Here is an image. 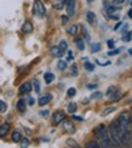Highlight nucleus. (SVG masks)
Here are the masks:
<instances>
[{"instance_id": "nucleus-1", "label": "nucleus", "mask_w": 132, "mask_h": 148, "mask_svg": "<svg viewBox=\"0 0 132 148\" xmlns=\"http://www.w3.org/2000/svg\"><path fill=\"white\" fill-rule=\"evenodd\" d=\"M95 135L99 138L101 143H102V147H105V148H110V147H115L116 145H114V142L111 141L110 136L107 129L104 127V125H99L98 127L95 129Z\"/></svg>"}, {"instance_id": "nucleus-2", "label": "nucleus", "mask_w": 132, "mask_h": 148, "mask_svg": "<svg viewBox=\"0 0 132 148\" xmlns=\"http://www.w3.org/2000/svg\"><path fill=\"white\" fill-rule=\"evenodd\" d=\"M108 134H109L111 141H113V142H114L116 146H122V143H121V137H120V132H119V129H118V126H116V124H115V120L110 124Z\"/></svg>"}, {"instance_id": "nucleus-3", "label": "nucleus", "mask_w": 132, "mask_h": 148, "mask_svg": "<svg viewBox=\"0 0 132 148\" xmlns=\"http://www.w3.org/2000/svg\"><path fill=\"white\" fill-rule=\"evenodd\" d=\"M33 14L35 16H38V17H42L44 15L46 14V9H45V6H44L42 1H40V0H35V1H34Z\"/></svg>"}, {"instance_id": "nucleus-4", "label": "nucleus", "mask_w": 132, "mask_h": 148, "mask_svg": "<svg viewBox=\"0 0 132 148\" xmlns=\"http://www.w3.org/2000/svg\"><path fill=\"white\" fill-rule=\"evenodd\" d=\"M64 119H66V114H64V112H62V110H57V112H55L52 115V121L55 125H60Z\"/></svg>"}, {"instance_id": "nucleus-5", "label": "nucleus", "mask_w": 132, "mask_h": 148, "mask_svg": "<svg viewBox=\"0 0 132 148\" xmlns=\"http://www.w3.org/2000/svg\"><path fill=\"white\" fill-rule=\"evenodd\" d=\"M66 9H67L69 18L73 17L74 14H75V0H67L66 1Z\"/></svg>"}, {"instance_id": "nucleus-6", "label": "nucleus", "mask_w": 132, "mask_h": 148, "mask_svg": "<svg viewBox=\"0 0 132 148\" xmlns=\"http://www.w3.org/2000/svg\"><path fill=\"white\" fill-rule=\"evenodd\" d=\"M63 129L68 132V134H74L75 132V126H74V123L73 121H69V120H63Z\"/></svg>"}, {"instance_id": "nucleus-7", "label": "nucleus", "mask_w": 132, "mask_h": 148, "mask_svg": "<svg viewBox=\"0 0 132 148\" xmlns=\"http://www.w3.org/2000/svg\"><path fill=\"white\" fill-rule=\"evenodd\" d=\"M32 88H33V84L30 83H24L20 86V90H18V94L20 95H24V94H28V92L32 91Z\"/></svg>"}, {"instance_id": "nucleus-8", "label": "nucleus", "mask_w": 132, "mask_h": 148, "mask_svg": "<svg viewBox=\"0 0 132 148\" xmlns=\"http://www.w3.org/2000/svg\"><path fill=\"white\" fill-rule=\"evenodd\" d=\"M33 29H34V27H33V24H32V22H29V21H26L23 24H22V32L23 33H26V34H30L33 32Z\"/></svg>"}, {"instance_id": "nucleus-9", "label": "nucleus", "mask_w": 132, "mask_h": 148, "mask_svg": "<svg viewBox=\"0 0 132 148\" xmlns=\"http://www.w3.org/2000/svg\"><path fill=\"white\" fill-rule=\"evenodd\" d=\"M51 100H52V96L50 95V94L44 95V96H41V97L39 98V106H40V107H44L45 104H47Z\"/></svg>"}, {"instance_id": "nucleus-10", "label": "nucleus", "mask_w": 132, "mask_h": 148, "mask_svg": "<svg viewBox=\"0 0 132 148\" xmlns=\"http://www.w3.org/2000/svg\"><path fill=\"white\" fill-rule=\"evenodd\" d=\"M51 53L53 57H57V58H61L63 56V51L60 49V46H52L51 47Z\"/></svg>"}, {"instance_id": "nucleus-11", "label": "nucleus", "mask_w": 132, "mask_h": 148, "mask_svg": "<svg viewBox=\"0 0 132 148\" xmlns=\"http://www.w3.org/2000/svg\"><path fill=\"white\" fill-rule=\"evenodd\" d=\"M26 109H27V103H26V101L24 100H18V102H17V110L20 113H24L26 112Z\"/></svg>"}, {"instance_id": "nucleus-12", "label": "nucleus", "mask_w": 132, "mask_h": 148, "mask_svg": "<svg viewBox=\"0 0 132 148\" xmlns=\"http://www.w3.org/2000/svg\"><path fill=\"white\" fill-rule=\"evenodd\" d=\"M86 20H87V22H89V24H91V26H92V24L96 23L97 18H96V15L93 14L92 11H89V12L86 14Z\"/></svg>"}, {"instance_id": "nucleus-13", "label": "nucleus", "mask_w": 132, "mask_h": 148, "mask_svg": "<svg viewBox=\"0 0 132 148\" xmlns=\"http://www.w3.org/2000/svg\"><path fill=\"white\" fill-rule=\"evenodd\" d=\"M9 130H10V125L9 124H1L0 125V137H4V136H6L8 135V132H9Z\"/></svg>"}, {"instance_id": "nucleus-14", "label": "nucleus", "mask_w": 132, "mask_h": 148, "mask_svg": "<svg viewBox=\"0 0 132 148\" xmlns=\"http://www.w3.org/2000/svg\"><path fill=\"white\" fill-rule=\"evenodd\" d=\"M75 45H77L78 50H80V51L85 50V42H84L83 38H77V39H75Z\"/></svg>"}, {"instance_id": "nucleus-15", "label": "nucleus", "mask_w": 132, "mask_h": 148, "mask_svg": "<svg viewBox=\"0 0 132 148\" xmlns=\"http://www.w3.org/2000/svg\"><path fill=\"white\" fill-rule=\"evenodd\" d=\"M44 79H45V83H46V84H51L53 80H55V74L47 72V73L44 74Z\"/></svg>"}, {"instance_id": "nucleus-16", "label": "nucleus", "mask_w": 132, "mask_h": 148, "mask_svg": "<svg viewBox=\"0 0 132 148\" xmlns=\"http://www.w3.org/2000/svg\"><path fill=\"white\" fill-rule=\"evenodd\" d=\"M66 1L67 0H58V1L53 3V8L56 10H62L63 8H66Z\"/></svg>"}, {"instance_id": "nucleus-17", "label": "nucleus", "mask_w": 132, "mask_h": 148, "mask_svg": "<svg viewBox=\"0 0 132 148\" xmlns=\"http://www.w3.org/2000/svg\"><path fill=\"white\" fill-rule=\"evenodd\" d=\"M115 110H116V107H108V108H105L104 110H102L101 115H102V116H107V115H109L111 113H114Z\"/></svg>"}, {"instance_id": "nucleus-18", "label": "nucleus", "mask_w": 132, "mask_h": 148, "mask_svg": "<svg viewBox=\"0 0 132 148\" xmlns=\"http://www.w3.org/2000/svg\"><path fill=\"white\" fill-rule=\"evenodd\" d=\"M11 137H12V141H14V142H20L21 138H22V134L20 131H14L11 135Z\"/></svg>"}, {"instance_id": "nucleus-19", "label": "nucleus", "mask_w": 132, "mask_h": 148, "mask_svg": "<svg viewBox=\"0 0 132 148\" xmlns=\"http://www.w3.org/2000/svg\"><path fill=\"white\" fill-rule=\"evenodd\" d=\"M78 29H79V26H77V24H73V26H70L67 29V32L70 35H77L78 34Z\"/></svg>"}, {"instance_id": "nucleus-20", "label": "nucleus", "mask_w": 132, "mask_h": 148, "mask_svg": "<svg viewBox=\"0 0 132 148\" xmlns=\"http://www.w3.org/2000/svg\"><path fill=\"white\" fill-rule=\"evenodd\" d=\"M77 109H78L77 103L72 102V103H69V104H68V112L70 113V114H74L75 112H77Z\"/></svg>"}, {"instance_id": "nucleus-21", "label": "nucleus", "mask_w": 132, "mask_h": 148, "mask_svg": "<svg viewBox=\"0 0 132 148\" xmlns=\"http://www.w3.org/2000/svg\"><path fill=\"white\" fill-rule=\"evenodd\" d=\"M105 6H108V3H105ZM121 8H115V6H108V8H107V12H108L109 15H113L114 14V12L116 11V10H120Z\"/></svg>"}, {"instance_id": "nucleus-22", "label": "nucleus", "mask_w": 132, "mask_h": 148, "mask_svg": "<svg viewBox=\"0 0 132 148\" xmlns=\"http://www.w3.org/2000/svg\"><path fill=\"white\" fill-rule=\"evenodd\" d=\"M101 49H102V45L99 44V42H96V44H92V46H91V52L92 53H96V52H98Z\"/></svg>"}, {"instance_id": "nucleus-23", "label": "nucleus", "mask_w": 132, "mask_h": 148, "mask_svg": "<svg viewBox=\"0 0 132 148\" xmlns=\"http://www.w3.org/2000/svg\"><path fill=\"white\" fill-rule=\"evenodd\" d=\"M116 91H118V88H116V86H109V88L107 89L105 95H107V96H110V95H113V94H115Z\"/></svg>"}, {"instance_id": "nucleus-24", "label": "nucleus", "mask_w": 132, "mask_h": 148, "mask_svg": "<svg viewBox=\"0 0 132 148\" xmlns=\"http://www.w3.org/2000/svg\"><path fill=\"white\" fill-rule=\"evenodd\" d=\"M57 68H58L60 71H64V69H67V62H66V61L60 60V61H58V63H57Z\"/></svg>"}, {"instance_id": "nucleus-25", "label": "nucleus", "mask_w": 132, "mask_h": 148, "mask_svg": "<svg viewBox=\"0 0 132 148\" xmlns=\"http://www.w3.org/2000/svg\"><path fill=\"white\" fill-rule=\"evenodd\" d=\"M86 147L87 148H99L101 145H98V142H96V141H90V142L86 143Z\"/></svg>"}, {"instance_id": "nucleus-26", "label": "nucleus", "mask_w": 132, "mask_h": 148, "mask_svg": "<svg viewBox=\"0 0 132 148\" xmlns=\"http://www.w3.org/2000/svg\"><path fill=\"white\" fill-rule=\"evenodd\" d=\"M102 97H103L102 92L96 91V92H93V94L91 95V100H99V98H102Z\"/></svg>"}, {"instance_id": "nucleus-27", "label": "nucleus", "mask_w": 132, "mask_h": 148, "mask_svg": "<svg viewBox=\"0 0 132 148\" xmlns=\"http://www.w3.org/2000/svg\"><path fill=\"white\" fill-rule=\"evenodd\" d=\"M67 146H68V147H74V148H78V147H79V145L75 142L73 138H68V140H67Z\"/></svg>"}, {"instance_id": "nucleus-28", "label": "nucleus", "mask_w": 132, "mask_h": 148, "mask_svg": "<svg viewBox=\"0 0 132 148\" xmlns=\"http://www.w3.org/2000/svg\"><path fill=\"white\" fill-rule=\"evenodd\" d=\"M84 68L86 71H89V72H93V71H95V66H93L92 63H90V62H85Z\"/></svg>"}, {"instance_id": "nucleus-29", "label": "nucleus", "mask_w": 132, "mask_h": 148, "mask_svg": "<svg viewBox=\"0 0 132 148\" xmlns=\"http://www.w3.org/2000/svg\"><path fill=\"white\" fill-rule=\"evenodd\" d=\"M83 34H84L85 40L90 41V33H89V30H87V28H86L85 26H83Z\"/></svg>"}, {"instance_id": "nucleus-30", "label": "nucleus", "mask_w": 132, "mask_h": 148, "mask_svg": "<svg viewBox=\"0 0 132 148\" xmlns=\"http://www.w3.org/2000/svg\"><path fill=\"white\" fill-rule=\"evenodd\" d=\"M60 49L62 51H67V49H68V44H67V41L66 40H61V42H60Z\"/></svg>"}, {"instance_id": "nucleus-31", "label": "nucleus", "mask_w": 132, "mask_h": 148, "mask_svg": "<svg viewBox=\"0 0 132 148\" xmlns=\"http://www.w3.org/2000/svg\"><path fill=\"white\" fill-rule=\"evenodd\" d=\"M6 109H8V104H6L4 101L0 100V113H5Z\"/></svg>"}, {"instance_id": "nucleus-32", "label": "nucleus", "mask_w": 132, "mask_h": 148, "mask_svg": "<svg viewBox=\"0 0 132 148\" xmlns=\"http://www.w3.org/2000/svg\"><path fill=\"white\" fill-rule=\"evenodd\" d=\"M33 85H34V89H35V92L36 94H39L40 92V83L38 82V80L35 79V80H33V83H32Z\"/></svg>"}, {"instance_id": "nucleus-33", "label": "nucleus", "mask_w": 132, "mask_h": 148, "mask_svg": "<svg viewBox=\"0 0 132 148\" xmlns=\"http://www.w3.org/2000/svg\"><path fill=\"white\" fill-rule=\"evenodd\" d=\"M67 94H68L69 97H74L75 95H77V89L75 88H69L68 91H67Z\"/></svg>"}, {"instance_id": "nucleus-34", "label": "nucleus", "mask_w": 132, "mask_h": 148, "mask_svg": "<svg viewBox=\"0 0 132 148\" xmlns=\"http://www.w3.org/2000/svg\"><path fill=\"white\" fill-rule=\"evenodd\" d=\"M120 97H121V95L116 91L115 94H113V95H110V96H109V100H110V101H118Z\"/></svg>"}, {"instance_id": "nucleus-35", "label": "nucleus", "mask_w": 132, "mask_h": 148, "mask_svg": "<svg viewBox=\"0 0 132 148\" xmlns=\"http://www.w3.org/2000/svg\"><path fill=\"white\" fill-rule=\"evenodd\" d=\"M122 41H125V42H127V41H131V39H132V33H125V35L122 36Z\"/></svg>"}, {"instance_id": "nucleus-36", "label": "nucleus", "mask_w": 132, "mask_h": 148, "mask_svg": "<svg viewBox=\"0 0 132 148\" xmlns=\"http://www.w3.org/2000/svg\"><path fill=\"white\" fill-rule=\"evenodd\" d=\"M120 49H116V50H114V49H111V50L108 52V56H115V55H119L120 53Z\"/></svg>"}, {"instance_id": "nucleus-37", "label": "nucleus", "mask_w": 132, "mask_h": 148, "mask_svg": "<svg viewBox=\"0 0 132 148\" xmlns=\"http://www.w3.org/2000/svg\"><path fill=\"white\" fill-rule=\"evenodd\" d=\"M21 147H28L29 146V140L28 138H21Z\"/></svg>"}, {"instance_id": "nucleus-38", "label": "nucleus", "mask_w": 132, "mask_h": 148, "mask_svg": "<svg viewBox=\"0 0 132 148\" xmlns=\"http://www.w3.org/2000/svg\"><path fill=\"white\" fill-rule=\"evenodd\" d=\"M107 45H108V47L110 49V50H111V49H114L115 46V42H114V40H108V41H107Z\"/></svg>"}, {"instance_id": "nucleus-39", "label": "nucleus", "mask_w": 132, "mask_h": 148, "mask_svg": "<svg viewBox=\"0 0 132 148\" xmlns=\"http://www.w3.org/2000/svg\"><path fill=\"white\" fill-rule=\"evenodd\" d=\"M97 86H98L97 84H87L86 88L89 90H95V89H97Z\"/></svg>"}, {"instance_id": "nucleus-40", "label": "nucleus", "mask_w": 132, "mask_h": 148, "mask_svg": "<svg viewBox=\"0 0 132 148\" xmlns=\"http://www.w3.org/2000/svg\"><path fill=\"white\" fill-rule=\"evenodd\" d=\"M125 0H113V5H122Z\"/></svg>"}, {"instance_id": "nucleus-41", "label": "nucleus", "mask_w": 132, "mask_h": 148, "mask_svg": "<svg viewBox=\"0 0 132 148\" xmlns=\"http://www.w3.org/2000/svg\"><path fill=\"white\" fill-rule=\"evenodd\" d=\"M61 20H62V23L66 24V23L68 22V20H69V17H68V16H66V15H63V16H61Z\"/></svg>"}, {"instance_id": "nucleus-42", "label": "nucleus", "mask_w": 132, "mask_h": 148, "mask_svg": "<svg viewBox=\"0 0 132 148\" xmlns=\"http://www.w3.org/2000/svg\"><path fill=\"white\" fill-rule=\"evenodd\" d=\"M96 63H98V64H101L102 67H107V66H109L111 62L110 61H107V62H104V63H101V62H98V60H96Z\"/></svg>"}, {"instance_id": "nucleus-43", "label": "nucleus", "mask_w": 132, "mask_h": 148, "mask_svg": "<svg viewBox=\"0 0 132 148\" xmlns=\"http://www.w3.org/2000/svg\"><path fill=\"white\" fill-rule=\"evenodd\" d=\"M72 60H74V53H73V51L69 50L68 51V61H72Z\"/></svg>"}, {"instance_id": "nucleus-44", "label": "nucleus", "mask_w": 132, "mask_h": 148, "mask_svg": "<svg viewBox=\"0 0 132 148\" xmlns=\"http://www.w3.org/2000/svg\"><path fill=\"white\" fill-rule=\"evenodd\" d=\"M129 27H130V26H129L127 23H125V24H124V27H122V30H121V32H122V34H125V33L127 32V30H129Z\"/></svg>"}, {"instance_id": "nucleus-45", "label": "nucleus", "mask_w": 132, "mask_h": 148, "mask_svg": "<svg viewBox=\"0 0 132 148\" xmlns=\"http://www.w3.org/2000/svg\"><path fill=\"white\" fill-rule=\"evenodd\" d=\"M34 103H35L34 98H33V97H29V98H28V104H29V106H33Z\"/></svg>"}, {"instance_id": "nucleus-46", "label": "nucleus", "mask_w": 132, "mask_h": 148, "mask_svg": "<svg viewBox=\"0 0 132 148\" xmlns=\"http://www.w3.org/2000/svg\"><path fill=\"white\" fill-rule=\"evenodd\" d=\"M49 113H50L49 110H41V112H40V115L45 118V116H47V115H49Z\"/></svg>"}, {"instance_id": "nucleus-47", "label": "nucleus", "mask_w": 132, "mask_h": 148, "mask_svg": "<svg viewBox=\"0 0 132 148\" xmlns=\"http://www.w3.org/2000/svg\"><path fill=\"white\" fill-rule=\"evenodd\" d=\"M72 74H73L74 77H77V75H78V71H77V67H75V64H74L73 69H72Z\"/></svg>"}, {"instance_id": "nucleus-48", "label": "nucleus", "mask_w": 132, "mask_h": 148, "mask_svg": "<svg viewBox=\"0 0 132 148\" xmlns=\"http://www.w3.org/2000/svg\"><path fill=\"white\" fill-rule=\"evenodd\" d=\"M122 26V22H120V21H119L118 23H116V26L114 27V30H119V28H120Z\"/></svg>"}, {"instance_id": "nucleus-49", "label": "nucleus", "mask_w": 132, "mask_h": 148, "mask_svg": "<svg viewBox=\"0 0 132 148\" xmlns=\"http://www.w3.org/2000/svg\"><path fill=\"white\" fill-rule=\"evenodd\" d=\"M73 115V119H75V120H79V121H83L84 119L81 118V116H78V115H74V114H72Z\"/></svg>"}, {"instance_id": "nucleus-50", "label": "nucleus", "mask_w": 132, "mask_h": 148, "mask_svg": "<svg viewBox=\"0 0 132 148\" xmlns=\"http://www.w3.org/2000/svg\"><path fill=\"white\" fill-rule=\"evenodd\" d=\"M127 15H129V17H130V18H132V8L129 10V14H127Z\"/></svg>"}, {"instance_id": "nucleus-51", "label": "nucleus", "mask_w": 132, "mask_h": 148, "mask_svg": "<svg viewBox=\"0 0 132 148\" xmlns=\"http://www.w3.org/2000/svg\"><path fill=\"white\" fill-rule=\"evenodd\" d=\"M129 53H130L131 56H132V49H130V50H129Z\"/></svg>"}]
</instances>
